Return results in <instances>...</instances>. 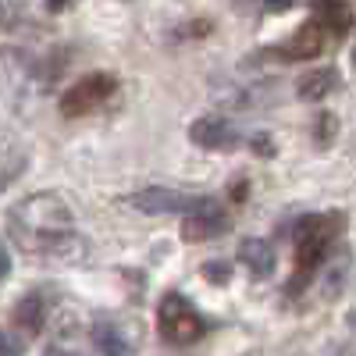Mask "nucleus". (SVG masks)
Segmentation results:
<instances>
[{"label":"nucleus","mask_w":356,"mask_h":356,"mask_svg":"<svg viewBox=\"0 0 356 356\" xmlns=\"http://www.w3.org/2000/svg\"><path fill=\"white\" fill-rule=\"evenodd\" d=\"M11 275V253H8V246L0 243V282H4Z\"/></svg>","instance_id":"obj_17"},{"label":"nucleus","mask_w":356,"mask_h":356,"mask_svg":"<svg viewBox=\"0 0 356 356\" xmlns=\"http://www.w3.org/2000/svg\"><path fill=\"white\" fill-rule=\"evenodd\" d=\"M157 332L168 346H193L207 335V321L196 314V307L178 292H168L157 307Z\"/></svg>","instance_id":"obj_3"},{"label":"nucleus","mask_w":356,"mask_h":356,"mask_svg":"<svg viewBox=\"0 0 356 356\" xmlns=\"http://www.w3.org/2000/svg\"><path fill=\"white\" fill-rule=\"evenodd\" d=\"M335 82H339V72L335 68H317V72H310V75H303L300 79V86H296V97L300 100H324L335 89Z\"/></svg>","instance_id":"obj_12"},{"label":"nucleus","mask_w":356,"mask_h":356,"mask_svg":"<svg viewBox=\"0 0 356 356\" xmlns=\"http://www.w3.org/2000/svg\"><path fill=\"white\" fill-rule=\"evenodd\" d=\"M324 50V25L314 18L307 25H300L296 33L278 47V54L285 57V61H310V57H317Z\"/></svg>","instance_id":"obj_9"},{"label":"nucleus","mask_w":356,"mask_h":356,"mask_svg":"<svg viewBox=\"0 0 356 356\" xmlns=\"http://www.w3.org/2000/svg\"><path fill=\"white\" fill-rule=\"evenodd\" d=\"M228 232V218L221 211V203L207 196L203 207H196L193 214H186L182 221V239L186 243H203V239H214V235H225Z\"/></svg>","instance_id":"obj_7"},{"label":"nucleus","mask_w":356,"mask_h":356,"mask_svg":"<svg viewBox=\"0 0 356 356\" xmlns=\"http://www.w3.org/2000/svg\"><path fill=\"white\" fill-rule=\"evenodd\" d=\"M75 214L72 207L57 193H36L11 207L8 228L11 235L40 257H57V260H79L86 243L75 235Z\"/></svg>","instance_id":"obj_1"},{"label":"nucleus","mask_w":356,"mask_h":356,"mask_svg":"<svg viewBox=\"0 0 356 356\" xmlns=\"http://www.w3.org/2000/svg\"><path fill=\"white\" fill-rule=\"evenodd\" d=\"M93 342H97L100 356H136V349H139V335L114 317H100L93 324Z\"/></svg>","instance_id":"obj_8"},{"label":"nucleus","mask_w":356,"mask_h":356,"mask_svg":"<svg viewBox=\"0 0 356 356\" xmlns=\"http://www.w3.org/2000/svg\"><path fill=\"white\" fill-rule=\"evenodd\" d=\"M346 324H349V328L356 332V310H349V314H346Z\"/></svg>","instance_id":"obj_20"},{"label":"nucleus","mask_w":356,"mask_h":356,"mask_svg":"<svg viewBox=\"0 0 356 356\" xmlns=\"http://www.w3.org/2000/svg\"><path fill=\"white\" fill-rule=\"evenodd\" d=\"M239 260H243L246 271L257 275V278H267V275L275 271V250H271V243H267V239H246L239 246Z\"/></svg>","instance_id":"obj_10"},{"label":"nucleus","mask_w":356,"mask_h":356,"mask_svg":"<svg viewBox=\"0 0 356 356\" xmlns=\"http://www.w3.org/2000/svg\"><path fill=\"white\" fill-rule=\"evenodd\" d=\"M47 356H79V353H65V349H50Z\"/></svg>","instance_id":"obj_21"},{"label":"nucleus","mask_w":356,"mask_h":356,"mask_svg":"<svg viewBox=\"0 0 356 356\" xmlns=\"http://www.w3.org/2000/svg\"><path fill=\"white\" fill-rule=\"evenodd\" d=\"M335 129H339V122H335L332 114H324V118H321V129H317V143H321V146H328Z\"/></svg>","instance_id":"obj_16"},{"label":"nucleus","mask_w":356,"mask_h":356,"mask_svg":"<svg viewBox=\"0 0 356 356\" xmlns=\"http://www.w3.org/2000/svg\"><path fill=\"white\" fill-rule=\"evenodd\" d=\"M200 275L211 282V285H228L232 282V264L228 260H207Z\"/></svg>","instance_id":"obj_14"},{"label":"nucleus","mask_w":356,"mask_h":356,"mask_svg":"<svg viewBox=\"0 0 356 356\" xmlns=\"http://www.w3.org/2000/svg\"><path fill=\"white\" fill-rule=\"evenodd\" d=\"M118 89V79L111 72H93V75H82L68 93L61 97V114L65 118H82L89 111L104 107Z\"/></svg>","instance_id":"obj_4"},{"label":"nucleus","mask_w":356,"mask_h":356,"mask_svg":"<svg viewBox=\"0 0 356 356\" xmlns=\"http://www.w3.org/2000/svg\"><path fill=\"white\" fill-rule=\"evenodd\" d=\"M47 8H50V11H65L68 0H47Z\"/></svg>","instance_id":"obj_19"},{"label":"nucleus","mask_w":356,"mask_h":356,"mask_svg":"<svg viewBox=\"0 0 356 356\" xmlns=\"http://www.w3.org/2000/svg\"><path fill=\"white\" fill-rule=\"evenodd\" d=\"M25 353V342L18 332H0V356H22Z\"/></svg>","instance_id":"obj_15"},{"label":"nucleus","mask_w":356,"mask_h":356,"mask_svg":"<svg viewBox=\"0 0 356 356\" xmlns=\"http://www.w3.org/2000/svg\"><path fill=\"white\" fill-rule=\"evenodd\" d=\"M314 8H317V22L324 25V33L346 36L353 29V11L346 0H314Z\"/></svg>","instance_id":"obj_11"},{"label":"nucleus","mask_w":356,"mask_h":356,"mask_svg":"<svg viewBox=\"0 0 356 356\" xmlns=\"http://www.w3.org/2000/svg\"><path fill=\"white\" fill-rule=\"evenodd\" d=\"M207 196H193V193H178V189H164V186H150L132 196V207L143 214H193L196 207H203Z\"/></svg>","instance_id":"obj_5"},{"label":"nucleus","mask_w":356,"mask_h":356,"mask_svg":"<svg viewBox=\"0 0 356 356\" xmlns=\"http://www.w3.org/2000/svg\"><path fill=\"white\" fill-rule=\"evenodd\" d=\"M346 232V214H307L296 225V267H292V282L289 292H300L314 271L328 260V253L335 250V239Z\"/></svg>","instance_id":"obj_2"},{"label":"nucleus","mask_w":356,"mask_h":356,"mask_svg":"<svg viewBox=\"0 0 356 356\" xmlns=\"http://www.w3.org/2000/svg\"><path fill=\"white\" fill-rule=\"evenodd\" d=\"M285 8H292V0H267V11H285Z\"/></svg>","instance_id":"obj_18"},{"label":"nucleus","mask_w":356,"mask_h":356,"mask_svg":"<svg viewBox=\"0 0 356 356\" xmlns=\"http://www.w3.org/2000/svg\"><path fill=\"white\" fill-rule=\"evenodd\" d=\"M43 317H47V307H43L40 296H25V300L15 307V324L25 335H36L43 328Z\"/></svg>","instance_id":"obj_13"},{"label":"nucleus","mask_w":356,"mask_h":356,"mask_svg":"<svg viewBox=\"0 0 356 356\" xmlns=\"http://www.w3.org/2000/svg\"><path fill=\"white\" fill-rule=\"evenodd\" d=\"M189 139L196 146H203V150H225V154L243 146V132L232 122H225V118H218V114H207V118H200V122H193Z\"/></svg>","instance_id":"obj_6"}]
</instances>
